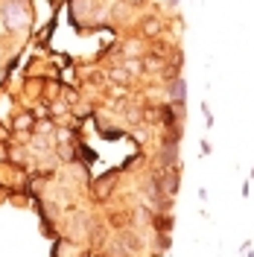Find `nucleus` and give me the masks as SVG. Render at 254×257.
Listing matches in <instances>:
<instances>
[{"label":"nucleus","instance_id":"obj_2","mask_svg":"<svg viewBox=\"0 0 254 257\" xmlns=\"http://www.w3.org/2000/svg\"><path fill=\"white\" fill-rule=\"evenodd\" d=\"M173 99H175V102H181V99H184V82H173Z\"/></svg>","mask_w":254,"mask_h":257},{"label":"nucleus","instance_id":"obj_1","mask_svg":"<svg viewBox=\"0 0 254 257\" xmlns=\"http://www.w3.org/2000/svg\"><path fill=\"white\" fill-rule=\"evenodd\" d=\"M6 21H9L12 27H18V24L27 21V12H24L21 6H6Z\"/></svg>","mask_w":254,"mask_h":257}]
</instances>
